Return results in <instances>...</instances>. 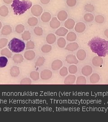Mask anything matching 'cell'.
<instances>
[{
  "label": "cell",
  "instance_id": "obj_1",
  "mask_svg": "<svg viewBox=\"0 0 108 122\" xmlns=\"http://www.w3.org/2000/svg\"><path fill=\"white\" fill-rule=\"evenodd\" d=\"M88 45L92 52L101 57H105L108 55V41L95 36L90 40Z\"/></svg>",
  "mask_w": 108,
  "mask_h": 122
},
{
  "label": "cell",
  "instance_id": "obj_2",
  "mask_svg": "<svg viewBox=\"0 0 108 122\" xmlns=\"http://www.w3.org/2000/svg\"><path fill=\"white\" fill-rule=\"evenodd\" d=\"M32 4L29 0H13L11 6L15 15H21L30 9Z\"/></svg>",
  "mask_w": 108,
  "mask_h": 122
},
{
  "label": "cell",
  "instance_id": "obj_3",
  "mask_svg": "<svg viewBox=\"0 0 108 122\" xmlns=\"http://www.w3.org/2000/svg\"><path fill=\"white\" fill-rule=\"evenodd\" d=\"M8 47L12 52L19 53L23 51L25 44L21 40L14 38L9 42Z\"/></svg>",
  "mask_w": 108,
  "mask_h": 122
},
{
  "label": "cell",
  "instance_id": "obj_4",
  "mask_svg": "<svg viewBox=\"0 0 108 122\" xmlns=\"http://www.w3.org/2000/svg\"><path fill=\"white\" fill-rule=\"evenodd\" d=\"M31 13L36 17H38L43 12V8L39 5H35L31 8Z\"/></svg>",
  "mask_w": 108,
  "mask_h": 122
},
{
  "label": "cell",
  "instance_id": "obj_5",
  "mask_svg": "<svg viewBox=\"0 0 108 122\" xmlns=\"http://www.w3.org/2000/svg\"><path fill=\"white\" fill-rule=\"evenodd\" d=\"M52 76V71L49 69H44L42 71L40 77L42 80H47L51 78Z\"/></svg>",
  "mask_w": 108,
  "mask_h": 122
},
{
  "label": "cell",
  "instance_id": "obj_6",
  "mask_svg": "<svg viewBox=\"0 0 108 122\" xmlns=\"http://www.w3.org/2000/svg\"><path fill=\"white\" fill-rule=\"evenodd\" d=\"M65 61H67V62L70 64H77L79 61L76 57V56L74 55L73 54H69L67 55Z\"/></svg>",
  "mask_w": 108,
  "mask_h": 122
},
{
  "label": "cell",
  "instance_id": "obj_7",
  "mask_svg": "<svg viewBox=\"0 0 108 122\" xmlns=\"http://www.w3.org/2000/svg\"><path fill=\"white\" fill-rule=\"evenodd\" d=\"M104 60L102 57L99 56H96L94 57L92 60V63L93 65L97 67L101 66L103 64Z\"/></svg>",
  "mask_w": 108,
  "mask_h": 122
},
{
  "label": "cell",
  "instance_id": "obj_8",
  "mask_svg": "<svg viewBox=\"0 0 108 122\" xmlns=\"http://www.w3.org/2000/svg\"><path fill=\"white\" fill-rule=\"evenodd\" d=\"M86 28V26L85 24L82 22H79L77 23L75 25V30L76 32L78 33H81L83 32L85 30Z\"/></svg>",
  "mask_w": 108,
  "mask_h": 122
},
{
  "label": "cell",
  "instance_id": "obj_9",
  "mask_svg": "<svg viewBox=\"0 0 108 122\" xmlns=\"http://www.w3.org/2000/svg\"><path fill=\"white\" fill-rule=\"evenodd\" d=\"M92 71L93 69L90 66H85L82 69V73L83 76H90L92 74Z\"/></svg>",
  "mask_w": 108,
  "mask_h": 122
},
{
  "label": "cell",
  "instance_id": "obj_10",
  "mask_svg": "<svg viewBox=\"0 0 108 122\" xmlns=\"http://www.w3.org/2000/svg\"><path fill=\"white\" fill-rule=\"evenodd\" d=\"M63 64V62L61 60H56L52 62V70L54 71L59 70L62 67Z\"/></svg>",
  "mask_w": 108,
  "mask_h": 122
},
{
  "label": "cell",
  "instance_id": "obj_11",
  "mask_svg": "<svg viewBox=\"0 0 108 122\" xmlns=\"http://www.w3.org/2000/svg\"><path fill=\"white\" fill-rule=\"evenodd\" d=\"M76 80V77L74 75H69L68 76L64 81V84L65 85H72L75 82Z\"/></svg>",
  "mask_w": 108,
  "mask_h": 122
},
{
  "label": "cell",
  "instance_id": "obj_12",
  "mask_svg": "<svg viewBox=\"0 0 108 122\" xmlns=\"http://www.w3.org/2000/svg\"><path fill=\"white\" fill-rule=\"evenodd\" d=\"M50 26L54 29H56L61 26V22L56 17H53L50 22Z\"/></svg>",
  "mask_w": 108,
  "mask_h": 122
},
{
  "label": "cell",
  "instance_id": "obj_13",
  "mask_svg": "<svg viewBox=\"0 0 108 122\" xmlns=\"http://www.w3.org/2000/svg\"><path fill=\"white\" fill-rule=\"evenodd\" d=\"M79 48V45L76 42H72L67 44L65 47V49L69 51L73 52L77 50Z\"/></svg>",
  "mask_w": 108,
  "mask_h": 122
},
{
  "label": "cell",
  "instance_id": "obj_14",
  "mask_svg": "<svg viewBox=\"0 0 108 122\" xmlns=\"http://www.w3.org/2000/svg\"><path fill=\"white\" fill-rule=\"evenodd\" d=\"M68 15L67 12L64 10H61L59 12L57 15L58 19L61 21H64L67 20L68 18Z\"/></svg>",
  "mask_w": 108,
  "mask_h": 122
},
{
  "label": "cell",
  "instance_id": "obj_15",
  "mask_svg": "<svg viewBox=\"0 0 108 122\" xmlns=\"http://www.w3.org/2000/svg\"><path fill=\"white\" fill-rule=\"evenodd\" d=\"M24 56L26 59L29 61H31L34 59L35 57H36V53L33 50H28L25 52Z\"/></svg>",
  "mask_w": 108,
  "mask_h": 122
},
{
  "label": "cell",
  "instance_id": "obj_16",
  "mask_svg": "<svg viewBox=\"0 0 108 122\" xmlns=\"http://www.w3.org/2000/svg\"><path fill=\"white\" fill-rule=\"evenodd\" d=\"M76 55L78 60L80 61H83L86 58V53L84 50L81 49L78 51L77 52Z\"/></svg>",
  "mask_w": 108,
  "mask_h": 122
},
{
  "label": "cell",
  "instance_id": "obj_17",
  "mask_svg": "<svg viewBox=\"0 0 108 122\" xmlns=\"http://www.w3.org/2000/svg\"><path fill=\"white\" fill-rule=\"evenodd\" d=\"M75 25V22L72 19H67L65 23V27L69 30H72Z\"/></svg>",
  "mask_w": 108,
  "mask_h": 122
},
{
  "label": "cell",
  "instance_id": "obj_18",
  "mask_svg": "<svg viewBox=\"0 0 108 122\" xmlns=\"http://www.w3.org/2000/svg\"><path fill=\"white\" fill-rule=\"evenodd\" d=\"M68 33V30L66 29L65 27H61L59 28L58 30L56 31V34L59 36H65Z\"/></svg>",
  "mask_w": 108,
  "mask_h": 122
},
{
  "label": "cell",
  "instance_id": "obj_19",
  "mask_svg": "<svg viewBox=\"0 0 108 122\" xmlns=\"http://www.w3.org/2000/svg\"><path fill=\"white\" fill-rule=\"evenodd\" d=\"M10 73L12 77H17L20 73V70L19 67L16 66H13L10 69Z\"/></svg>",
  "mask_w": 108,
  "mask_h": 122
},
{
  "label": "cell",
  "instance_id": "obj_20",
  "mask_svg": "<svg viewBox=\"0 0 108 122\" xmlns=\"http://www.w3.org/2000/svg\"><path fill=\"white\" fill-rule=\"evenodd\" d=\"M12 32L11 27L9 25H5L1 30V34L4 35H9Z\"/></svg>",
  "mask_w": 108,
  "mask_h": 122
},
{
  "label": "cell",
  "instance_id": "obj_21",
  "mask_svg": "<svg viewBox=\"0 0 108 122\" xmlns=\"http://www.w3.org/2000/svg\"><path fill=\"white\" fill-rule=\"evenodd\" d=\"M100 80V76L97 73H93L92 74L90 77V81L91 84H95L97 83Z\"/></svg>",
  "mask_w": 108,
  "mask_h": 122
},
{
  "label": "cell",
  "instance_id": "obj_22",
  "mask_svg": "<svg viewBox=\"0 0 108 122\" xmlns=\"http://www.w3.org/2000/svg\"><path fill=\"white\" fill-rule=\"evenodd\" d=\"M12 59L15 63H18V64L21 63L24 60L22 54H14L12 57Z\"/></svg>",
  "mask_w": 108,
  "mask_h": 122
},
{
  "label": "cell",
  "instance_id": "obj_23",
  "mask_svg": "<svg viewBox=\"0 0 108 122\" xmlns=\"http://www.w3.org/2000/svg\"><path fill=\"white\" fill-rule=\"evenodd\" d=\"M52 18V15L51 14L48 12H45L42 14L41 16V20L43 22H49L50 21Z\"/></svg>",
  "mask_w": 108,
  "mask_h": 122
},
{
  "label": "cell",
  "instance_id": "obj_24",
  "mask_svg": "<svg viewBox=\"0 0 108 122\" xmlns=\"http://www.w3.org/2000/svg\"><path fill=\"white\" fill-rule=\"evenodd\" d=\"M56 35L53 34H49L46 38V40L48 44H53L56 41Z\"/></svg>",
  "mask_w": 108,
  "mask_h": 122
},
{
  "label": "cell",
  "instance_id": "obj_25",
  "mask_svg": "<svg viewBox=\"0 0 108 122\" xmlns=\"http://www.w3.org/2000/svg\"><path fill=\"white\" fill-rule=\"evenodd\" d=\"M9 14V9L8 7L3 5L0 7V15L2 17H6Z\"/></svg>",
  "mask_w": 108,
  "mask_h": 122
},
{
  "label": "cell",
  "instance_id": "obj_26",
  "mask_svg": "<svg viewBox=\"0 0 108 122\" xmlns=\"http://www.w3.org/2000/svg\"><path fill=\"white\" fill-rule=\"evenodd\" d=\"M77 35L74 32H69L68 33L66 37V39L68 41L72 42L75 41L77 39Z\"/></svg>",
  "mask_w": 108,
  "mask_h": 122
},
{
  "label": "cell",
  "instance_id": "obj_27",
  "mask_svg": "<svg viewBox=\"0 0 108 122\" xmlns=\"http://www.w3.org/2000/svg\"><path fill=\"white\" fill-rule=\"evenodd\" d=\"M0 54L3 56H5L8 58H10L12 56V53L7 48H5L1 50Z\"/></svg>",
  "mask_w": 108,
  "mask_h": 122
},
{
  "label": "cell",
  "instance_id": "obj_28",
  "mask_svg": "<svg viewBox=\"0 0 108 122\" xmlns=\"http://www.w3.org/2000/svg\"><path fill=\"white\" fill-rule=\"evenodd\" d=\"M28 23L31 26H36L38 23V20L36 17L29 18L28 20Z\"/></svg>",
  "mask_w": 108,
  "mask_h": 122
},
{
  "label": "cell",
  "instance_id": "obj_29",
  "mask_svg": "<svg viewBox=\"0 0 108 122\" xmlns=\"http://www.w3.org/2000/svg\"><path fill=\"white\" fill-rule=\"evenodd\" d=\"M83 18L86 22H91L94 20L95 18L93 14L90 13H86L84 15Z\"/></svg>",
  "mask_w": 108,
  "mask_h": 122
},
{
  "label": "cell",
  "instance_id": "obj_30",
  "mask_svg": "<svg viewBox=\"0 0 108 122\" xmlns=\"http://www.w3.org/2000/svg\"><path fill=\"white\" fill-rule=\"evenodd\" d=\"M66 42L64 38L61 37L57 40V45L61 48H64L66 46Z\"/></svg>",
  "mask_w": 108,
  "mask_h": 122
},
{
  "label": "cell",
  "instance_id": "obj_31",
  "mask_svg": "<svg viewBox=\"0 0 108 122\" xmlns=\"http://www.w3.org/2000/svg\"><path fill=\"white\" fill-rule=\"evenodd\" d=\"M76 84L77 85H85L86 84V77L84 76H79L76 79Z\"/></svg>",
  "mask_w": 108,
  "mask_h": 122
},
{
  "label": "cell",
  "instance_id": "obj_32",
  "mask_svg": "<svg viewBox=\"0 0 108 122\" xmlns=\"http://www.w3.org/2000/svg\"><path fill=\"white\" fill-rule=\"evenodd\" d=\"M52 50V46L50 44H45L41 48V50L44 53H48Z\"/></svg>",
  "mask_w": 108,
  "mask_h": 122
},
{
  "label": "cell",
  "instance_id": "obj_33",
  "mask_svg": "<svg viewBox=\"0 0 108 122\" xmlns=\"http://www.w3.org/2000/svg\"><path fill=\"white\" fill-rule=\"evenodd\" d=\"M30 76L32 79L36 81L39 80L40 78V74L38 71H33L30 74Z\"/></svg>",
  "mask_w": 108,
  "mask_h": 122
},
{
  "label": "cell",
  "instance_id": "obj_34",
  "mask_svg": "<svg viewBox=\"0 0 108 122\" xmlns=\"http://www.w3.org/2000/svg\"><path fill=\"white\" fill-rule=\"evenodd\" d=\"M8 59L6 57L2 56L0 57V68H3L7 64Z\"/></svg>",
  "mask_w": 108,
  "mask_h": 122
},
{
  "label": "cell",
  "instance_id": "obj_35",
  "mask_svg": "<svg viewBox=\"0 0 108 122\" xmlns=\"http://www.w3.org/2000/svg\"><path fill=\"white\" fill-rule=\"evenodd\" d=\"M22 39L24 40H29L31 39V33L29 31H25L22 35Z\"/></svg>",
  "mask_w": 108,
  "mask_h": 122
},
{
  "label": "cell",
  "instance_id": "obj_36",
  "mask_svg": "<svg viewBox=\"0 0 108 122\" xmlns=\"http://www.w3.org/2000/svg\"><path fill=\"white\" fill-rule=\"evenodd\" d=\"M85 10L90 13L92 12L95 10V7L93 5L91 4H87L84 6Z\"/></svg>",
  "mask_w": 108,
  "mask_h": 122
},
{
  "label": "cell",
  "instance_id": "obj_37",
  "mask_svg": "<svg viewBox=\"0 0 108 122\" xmlns=\"http://www.w3.org/2000/svg\"><path fill=\"white\" fill-rule=\"evenodd\" d=\"M45 57H40L38 59L37 61L36 62V66H41L43 65L44 63H45Z\"/></svg>",
  "mask_w": 108,
  "mask_h": 122
},
{
  "label": "cell",
  "instance_id": "obj_38",
  "mask_svg": "<svg viewBox=\"0 0 108 122\" xmlns=\"http://www.w3.org/2000/svg\"><path fill=\"white\" fill-rule=\"evenodd\" d=\"M78 71V67L75 65H70L69 67V72L70 74H76Z\"/></svg>",
  "mask_w": 108,
  "mask_h": 122
},
{
  "label": "cell",
  "instance_id": "obj_39",
  "mask_svg": "<svg viewBox=\"0 0 108 122\" xmlns=\"http://www.w3.org/2000/svg\"><path fill=\"white\" fill-rule=\"evenodd\" d=\"M34 32L36 35L40 36L43 35V30L41 27L38 26L35 28L34 29Z\"/></svg>",
  "mask_w": 108,
  "mask_h": 122
},
{
  "label": "cell",
  "instance_id": "obj_40",
  "mask_svg": "<svg viewBox=\"0 0 108 122\" xmlns=\"http://www.w3.org/2000/svg\"><path fill=\"white\" fill-rule=\"evenodd\" d=\"M68 69L66 66H63L60 71V74L62 76H65L68 74Z\"/></svg>",
  "mask_w": 108,
  "mask_h": 122
},
{
  "label": "cell",
  "instance_id": "obj_41",
  "mask_svg": "<svg viewBox=\"0 0 108 122\" xmlns=\"http://www.w3.org/2000/svg\"><path fill=\"white\" fill-rule=\"evenodd\" d=\"M95 22L99 24L103 23L104 21V17L103 15H99L95 16Z\"/></svg>",
  "mask_w": 108,
  "mask_h": 122
},
{
  "label": "cell",
  "instance_id": "obj_42",
  "mask_svg": "<svg viewBox=\"0 0 108 122\" xmlns=\"http://www.w3.org/2000/svg\"><path fill=\"white\" fill-rule=\"evenodd\" d=\"M24 30H25L24 26L22 24H19L15 27V31L17 33L19 34L23 33Z\"/></svg>",
  "mask_w": 108,
  "mask_h": 122
},
{
  "label": "cell",
  "instance_id": "obj_43",
  "mask_svg": "<svg viewBox=\"0 0 108 122\" xmlns=\"http://www.w3.org/2000/svg\"><path fill=\"white\" fill-rule=\"evenodd\" d=\"M8 39L6 38H2L0 39V49L4 48L5 47L8 43Z\"/></svg>",
  "mask_w": 108,
  "mask_h": 122
},
{
  "label": "cell",
  "instance_id": "obj_44",
  "mask_svg": "<svg viewBox=\"0 0 108 122\" xmlns=\"http://www.w3.org/2000/svg\"><path fill=\"white\" fill-rule=\"evenodd\" d=\"M35 48V44L34 42L31 40H29L27 42L26 44V49L27 50L33 49Z\"/></svg>",
  "mask_w": 108,
  "mask_h": 122
},
{
  "label": "cell",
  "instance_id": "obj_45",
  "mask_svg": "<svg viewBox=\"0 0 108 122\" xmlns=\"http://www.w3.org/2000/svg\"><path fill=\"white\" fill-rule=\"evenodd\" d=\"M20 84L21 85H30L32 84V81L29 78H25L22 80Z\"/></svg>",
  "mask_w": 108,
  "mask_h": 122
},
{
  "label": "cell",
  "instance_id": "obj_46",
  "mask_svg": "<svg viewBox=\"0 0 108 122\" xmlns=\"http://www.w3.org/2000/svg\"><path fill=\"white\" fill-rule=\"evenodd\" d=\"M66 3L69 7H74L77 4V0H67Z\"/></svg>",
  "mask_w": 108,
  "mask_h": 122
},
{
  "label": "cell",
  "instance_id": "obj_47",
  "mask_svg": "<svg viewBox=\"0 0 108 122\" xmlns=\"http://www.w3.org/2000/svg\"><path fill=\"white\" fill-rule=\"evenodd\" d=\"M51 0H40V1L43 4L47 5L50 2Z\"/></svg>",
  "mask_w": 108,
  "mask_h": 122
},
{
  "label": "cell",
  "instance_id": "obj_48",
  "mask_svg": "<svg viewBox=\"0 0 108 122\" xmlns=\"http://www.w3.org/2000/svg\"><path fill=\"white\" fill-rule=\"evenodd\" d=\"M3 1L5 3L9 4L11 3L12 2H13V0H3Z\"/></svg>",
  "mask_w": 108,
  "mask_h": 122
},
{
  "label": "cell",
  "instance_id": "obj_49",
  "mask_svg": "<svg viewBox=\"0 0 108 122\" xmlns=\"http://www.w3.org/2000/svg\"><path fill=\"white\" fill-rule=\"evenodd\" d=\"M104 35L108 39V29H106L104 32Z\"/></svg>",
  "mask_w": 108,
  "mask_h": 122
},
{
  "label": "cell",
  "instance_id": "obj_50",
  "mask_svg": "<svg viewBox=\"0 0 108 122\" xmlns=\"http://www.w3.org/2000/svg\"><path fill=\"white\" fill-rule=\"evenodd\" d=\"M1 27H2V23H1V22H0V30L1 29Z\"/></svg>",
  "mask_w": 108,
  "mask_h": 122
},
{
  "label": "cell",
  "instance_id": "obj_51",
  "mask_svg": "<svg viewBox=\"0 0 108 122\" xmlns=\"http://www.w3.org/2000/svg\"></svg>",
  "mask_w": 108,
  "mask_h": 122
}]
</instances>
